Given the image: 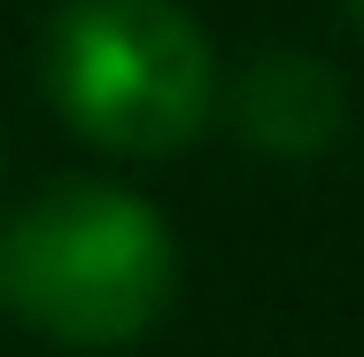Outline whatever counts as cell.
<instances>
[{
    "mask_svg": "<svg viewBox=\"0 0 364 357\" xmlns=\"http://www.w3.org/2000/svg\"><path fill=\"white\" fill-rule=\"evenodd\" d=\"M178 295V241L140 195L109 179H63L0 225V303L63 342L124 350Z\"/></svg>",
    "mask_w": 364,
    "mask_h": 357,
    "instance_id": "obj_1",
    "label": "cell"
},
{
    "mask_svg": "<svg viewBox=\"0 0 364 357\" xmlns=\"http://www.w3.org/2000/svg\"><path fill=\"white\" fill-rule=\"evenodd\" d=\"M47 93L109 155H178L210 125L218 63L178 0H70L47 24Z\"/></svg>",
    "mask_w": 364,
    "mask_h": 357,
    "instance_id": "obj_2",
    "label": "cell"
},
{
    "mask_svg": "<svg viewBox=\"0 0 364 357\" xmlns=\"http://www.w3.org/2000/svg\"><path fill=\"white\" fill-rule=\"evenodd\" d=\"M341 8H349V24H357V31H364V0H341Z\"/></svg>",
    "mask_w": 364,
    "mask_h": 357,
    "instance_id": "obj_4",
    "label": "cell"
},
{
    "mask_svg": "<svg viewBox=\"0 0 364 357\" xmlns=\"http://www.w3.org/2000/svg\"><path fill=\"white\" fill-rule=\"evenodd\" d=\"M232 117L264 155L302 163V155H326L341 140L349 101H341V78L326 63H310V55H256L240 93H232Z\"/></svg>",
    "mask_w": 364,
    "mask_h": 357,
    "instance_id": "obj_3",
    "label": "cell"
}]
</instances>
